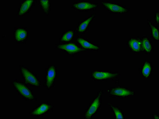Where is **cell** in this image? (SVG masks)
I'll return each instance as SVG.
<instances>
[{
    "label": "cell",
    "mask_w": 159,
    "mask_h": 119,
    "mask_svg": "<svg viewBox=\"0 0 159 119\" xmlns=\"http://www.w3.org/2000/svg\"><path fill=\"white\" fill-rule=\"evenodd\" d=\"M120 74L118 71L110 70H93L90 71V78L98 82L111 81L118 84V78Z\"/></svg>",
    "instance_id": "cell-1"
},
{
    "label": "cell",
    "mask_w": 159,
    "mask_h": 119,
    "mask_svg": "<svg viewBox=\"0 0 159 119\" xmlns=\"http://www.w3.org/2000/svg\"><path fill=\"white\" fill-rule=\"evenodd\" d=\"M103 91L100 90L96 96L91 100L84 112V119H92L101 108L103 102Z\"/></svg>",
    "instance_id": "cell-2"
},
{
    "label": "cell",
    "mask_w": 159,
    "mask_h": 119,
    "mask_svg": "<svg viewBox=\"0 0 159 119\" xmlns=\"http://www.w3.org/2000/svg\"><path fill=\"white\" fill-rule=\"evenodd\" d=\"M11 84L16 92L23 100L27 101L37 100V98L33 91L25 82L16 79L12 81Z\"/></svg>",
    "instance_id": "cell-3"
},
{
    "label": "cell",
    "mask_w": 159,
    "mask_h": 119,
    "mask_svg": "<svg viewBox=\"0 0 159 119\" xmlns=\"http://www.w3.org/2000/svg\"><path fill=\"white\" fill-rule=\"evenodd\" d=\"M19 73L22 79L29 86L34 87L42 86L41 81L35 73L25 66H19Z\"/></svg>",
    "instance_id": "cell-4"
},
{
    "label": "cell",
    "mask_w": 159,
    "mask_h": 119,
    "mask_svg": "<svg viewBox=\"0 0 159 119\" xmlns=\"http://www.w3.org/2000/svg\"><path fill=\"white\" fill-rule=\"evenodd\" d=\"M55 48L69 55L74 56L81 53L87 51L82 48L78 44L72 42L66 43H60L55 45Z\"/></svg>",
    "instance_id": "cell-5"
},
{
    "label": "cell",
    "mask_w": 159,
    "mask_h": 119,
    "mask_svg": "<svg viewBox=\"0 0 159 119\" xmlns=\"http://www.w3.org/2000/svg\"><path fill=\"white\" fill-rule=\"evenodd\" d=\"M106 92L111 98H120L121 99L128 98L130 96H134L136 94L134 91L129 89L127 87L118 86L111 87L106 90Z\"/></svg>",
    "instance_id": "cell-6"
},
{
    "label": "cell",
    "mask_w": 159,
    "mask_h": 119,
    "mask_svg": "<svg viewBox=\"0 0 159 119\" xmlns=\"http://www.w3.org/2000/svg\"><path fill=\"white\" fill-rule=\"evenodd\" d=\"M57 75L58 71L56 66L50 65L46 68L43 86L47 90L52 89L55 86Z\"/></svg>",
    "instance_id": "cell-7"
},
{
    "label": "cell",
    "mask_w": 159,
    "mask_h": 119,
    "mask_svg": "<svg viewBox=\"0 0 159 119\" xmlns=\"http://www.w3.org/2000/svg\"><path fill=\"white\" fill-rule=\"evenodd\" d=\"M98 3L88 0H81L71 3V8L80 12L95 11L99 7Z\"/></svg>",
    "instance_id": "cell-8"
},
{
    "label": "cell",
    "mask_w": 159,
    "mask_h": 119,
    "mask_svg": "<svg viewBox=\"0 0 159 119\" xmlns=\"http://www.w3.org/2000/svg\"><path fill=\"white\" fill-rule=\"evenodd\" d=\"M55 106L48 101L43 102L33 108L29 114L33 117H40L45 116L49 112L53 111Z\"/></svg>",
    "instance_id": "cell-9"
},
{
    "label": "cell",
    "mask_w": 159,
    "mask_h": 119,
    "mask_svg": "<svg viewBox=\"0 0 159 119\" xmlns=\"http://www.w3.org/2000/svg\"><path fill=\"white\" fill-rule=\"evenodd\" d=\"M101 3L107 11L111 14H127L130 11L129 8L127 7L126 6L121 5L119 2L102 1L101 2Z\"/></svg>",
    "instance_id": "cell-10"
},
{
    "label": "cell",
    "mask_w": 159,
    "mask_h": 119,
    "mask_svg": "<svg viewBox=\"0 0 159 119\" xmlns=\"http://www.w3.org/2000/svg\"><path fill=\"white\" fill-rule=\"evenodd\" d=\"M76 43L87 52L89 50L93 52H98L101 49V47L98 44L94 43L82 36H77Z\"/></svg>",
    "instance_id": "cell-11"
},
{
    "label": "cell",
    "mask_w": 159,
    "mask_h": 119,
    "mask_svg": "<svg viewBox=\"0 0 159 119\" xmlns=\"http://www.w3.org/2000/svg\"><path fill=\"white\" fill-rule=\"evenodd\" d=\"M96 16V14L93 13L83 19L79 22L75 28V32L78 33L85 34L89 30Z\"/></svg>",
    "instance_id": "cell-12"
},
{
    "label": "cell",
    "mask_w": 159,
    "mask_h": 119,
    "mask_svg": "<svg viewBox=\"0 0 159 119\" xmlns=\"http://www.w3.org/2000/svg\"><path fill=\"white\" fill-rule=\"evenodd\" d=\"M13 35L14 40L16 43L24 44L28 39L29 30L26 27H15Z\"/></svg>",
    "instance_id": "cell-13"
},
{
    "label": "cell",
    "mask_w": 159,
    "mask_h": 119,
    "mask_svg": "<svg viewBox=\"0 0 159 119\" xmlns=\"http://www.w3.org/2000/svg\"><path fill=\"white\" fill-rule=\"evenodd\" d=\"M126 45L130 52L135 54H139L142 52V40L139 36L128 39Z\"/></svg>",
    "instance_id": "cell-14"
},
{
    "label": "cell",
    "mask_w": 159,
    "mask_h": 119,
    "mask_svg": "<svg viewBox=\"0 0 159 119\" xmlns=\"http://www.w3.org/2000/svg\"><path fill=\"white\" fill-rule=\"evenodd\" d=\"M139 70L144 79H150L153 73V66L150 61L145 60Z\"/></svg>",
    "instance_id": "cell-15"
},
{
    "label": "cell",
    "mask_w": 159,
    "mask_h": 119,
    "mask_svg": "<svg viewBox=\"0 0 159 119\" xmlns=\"http://www.w3.org/2000/svg\"><path fill=\"white\" fill-rule=\"evenodd\" d=\"M36 1L34 0L32 1H22L20 3L19 8L16 12V15L18 16H22L29 13L35 5Z\"/></svg>",
    "instance_id": "cell-16"
},
{
    "label": "cell",
    "mask_w": 159,
    "mask_h": 119,
    "mask_svg": "<svg viewBox=\"0 0 159 119\" xmlns=\"http://www.w3.org/2000/svg\"><path fill=\"white\" fill-rule=\"evenodd\" d=\"M142 52L147 54H150L154 52L153 43L148 36H144L141 38Z\"/></svg>",
    "instance_id": "cell-17"
},
{
    "label": "cell",
    "mask_w": 159,
    "mask_h": 119,
    "mask_svg": "<svg viewBox=\"0 0 159 119\" xmlns=\"http://www.w3.org/2000/svg\"><path fill=\"white\" fill-rule=\"evenodd\" d=\"M107 105L109 108L115 119H126V115L123 109L119 106L113 105L111 103H107Z\"/></svg>",
    "instance_id": "cell-18"
},
{
    "label": "cell",
    "mask_w": 159,
    "mask_h": 119,
    "mask_svg": "<svg viewBox=\"0 0 159 119\" xmlns=\"http://www.w3.org/2000/svg\"><path fill=\"white\" fill-rule=\"evenodd\" d=\"M148 27L150 29L151 38L154 41L159 40V26L155 25L150 19H147V21Z\"/></svg>",
    "instance_id": "cell-19"
},
{
    "label": "cell",
    "mask_w": 159,
    "mask_h": 119,
    "mask_svg": "<svg viewBox=\"0 0 159 119\" xmlns=\"http://www.w3.org/2000/svg\"><path fill=\"white\" fill-rule=\"evenodd\" d=\"M75 32L72 29H68L63 32L60 37L59 43H66L73 42Z\"/></svg>",
    "instance_id": "cell-20"
},
{
    "label": "cell",
    "mask_w": 159,
    "mask_h": 119,
    "mask_svg": "<svg viewBox=\"0 0 159 119\" xmlns=\"http://www.w3.org/2000/svg\"><path fill=\"white\" fill-rule=\"evenodd\" d=\"M39 4L40 5L43 11L46 16L49 15L52 8V3L49 1H38Z\"/></svg>",
    "instance_id": "cell-21"
},
{
    "label": "cell",
    "mask_w": 159,
    "mask_h": 119,
    "mask_svg": "<svg viewBox=\"0 0 159 119\" xmlns=\"http://www.w3.org/2000/svg\"><path fill=\"white\" fill-rule=\"evenodd\" d=\"M154 19L155 22L157 23V24L159 25V11H157L156 12L154 16Z\"/></svg>",
    "instance_id": "cell-22"
},
{
    "label": "cell",
    "mask_w": 159,
    "mask_h": 119,
    "mask_svg": "<svg viewBox=\"0 0 159 119\" xmlns=\"http://www.w3.org/2000/svg\"><path fill=\"white\" fill-rule=\"evenodd\" d=\"M152 118H153V119H159V115L157 114V112L156 114H153L152 115Z\"/></svg>",
    "instance_id": "cell-23"
}]
</instances>
